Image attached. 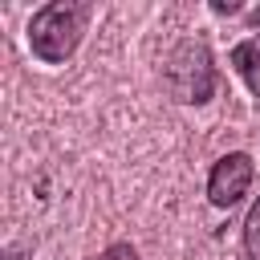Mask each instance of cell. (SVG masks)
Wrapping results in <instances>:
<instances>
[{"mask_svg": "<svg viewBox=\"0 0 260 260\" xmlns=\"http://www.w3.org/2000/svg\"><path fill=\"white\" fill-rule=\"evenodd\" d=\"M85 24H89V4L53 0V4L37 8L32 20H28V49H32V57L45 61V65H61L81 45Z\"/></svg>", "mask_w": 260, "mask_h": 260, "instance_id": "obj_1", "label": "cell"}, {"mask_svg": "<svg viewBox=\"0 0 260 260\" xmlns=\"http://www.w3.org/2000/svg\"><path fill=\"white\" fill-rule=\"evenodd\" d=\"M167 89L175 102H187V106H203L211 93H215V65H211V53L203 41L187 37L171 49L167 57Z\"/></svg>", "mask_w": 260, "mask_h": 260, "instance_id": "obj_2", "label": "cell"}, {"mask_svg": "<svg viewBox=\"0 0 260 260\" xmlns=\"http://www.w3.org/2000/svg\"><path fill=\"white\" fill-rule=\"evenodd\" d=\"M252 175H256V167H252V158H248L244 150L223 154V158L211 167V175H207V199H211L215 207L240 203V199L248 195V187H252Z\"/></svg>", "mask_w": 260, "mask_h": 260, "instance_id": "obj_3", "label": "cell"}, {"mask_svg": "<svg viewBox=\"0 0 260 260\" xmlns=\"http://www.w3.org/2000/svg\"><path fill=\"white\" fill-rule=\"evenodd\" d=\"M232 65H236V73L244 77V85L260 98V32L248 37V41H240V45L232 49Z\"/></svg>", "mask_w": 260, "mask_h": 260, "instance_id": "obj_4", "label": "cell"}, {"mask_svg": "<svg viewBox=\"0 0 260 260\" xmlns=\"http://www.w3.org/2000/svg\"><path fill=\"white\" fill-rule=\"evenodd\" d=\"M244 248H248L252 260H260V199L252 203V211L244 219Z\"/></svg>", "mask_w": 260, "mask_h": 260, "instance_id": "obj_5", "label": "cell"}, {"mask_svg": "<svg viewBox=\"0 0 260 260\" xmlns=\"http://www.w3.org/2000/svg\"><path fill=\"white\" fill-rule=\"evenodd\" d=\"M98 260H138V252H134L130 244H110V248H106Z\"/></svg>", "mask_w": 260, "mask_h": 260, "instance_id": "obj_6", "label": "cell"}]
</instances>
